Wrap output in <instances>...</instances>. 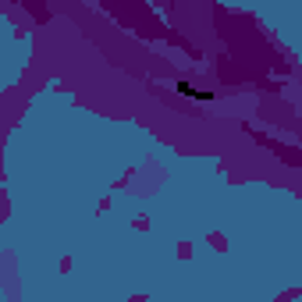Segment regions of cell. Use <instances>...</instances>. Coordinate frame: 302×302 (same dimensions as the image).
Masks as SVG:
<instances>
[{
    "label": "cell",
    "mask_w": 302,
    "mask_h": 302,
    "mask_svg": "<svg viewBox=\"0 0 302 302\" xmlns=\"http://www.w3.org/2000/svg\"><path fill=\"white\" fill-rule=\"evenodd\" d=\"M178 92H185V96H192V100H210V92H206V89H192L189 82H181V85H178Z\"/></svg>",
    "instance_id": "1"
}]
</instances>
